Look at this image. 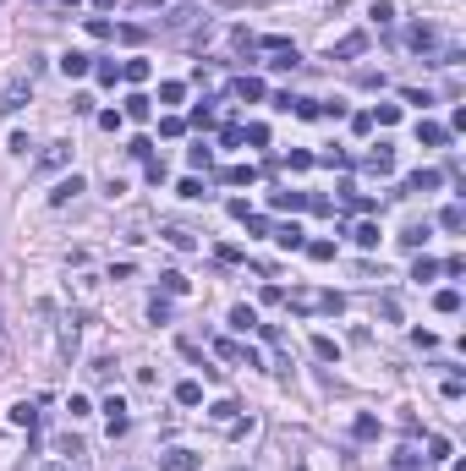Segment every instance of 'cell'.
<instances>
[{
  "instance_id": "obj_50",
  "label": "cell",
  "mask_w": 466,
  "mask_h": 471,
  "mask_svg": "<svg viewBox=\"0 0 466 471\" xmlns=\"http://www.w3.org/2000/svg\"><path fill=\"white\" fill-rule=\"evenodd\" d=\"M39 6H77V0H39Z\"/></svg>"
},
{
  "instance_id": "obj_22",
  "label": "cell",
  "mask_w": 466,
  "mask_h": 471,
  "mask_svg": "<svg viewBox=\"0 0 466 471\" xmlns=\"http://www.w3.org/2000/svg\"><path fill=\"white\" fill-rule=\"evenodd\" d=\"M351 241H357V247H379V225H373V220H362V225L351 231Z\"/></svg>"
},
{
  "instance_id": "obj_28",
  "label": "cell",
  "mask_w": 466,
  "mask_h": 471,
  "mask_svg": "<svg viewBox=\"0 0 466 471\" xmlns=\"http://www.w3.org/2000/svg\"><path fill=\"white\" fill-rule=\"evenodd\" d=\"M159 236H165L170 247H181V252H187V247H198V241H192V231H181V225H170V231H159Z\"/></svg>"
},
{
  "instance_id": "obj_44",
  "label": "cell",
  "mask_w": 466,
  "mask_h": 471,
  "mask_svg": "<svg viewBox=\"0 0 466 471\" xmlns=\"http://www.w3.org/2000/svg\"><path fill=\"white\" fill-rule=\"evenodd\" d=\"M149 318H154V323H170V302H165V296H154V302H149Z\"/></svg>"
},
{
  "instance_id": "obj_9",
  "label": "cell",
  "mask_w": 466,
  "mask_h": 471,
  "mask_svg": "<svg viewBox=\"0 0 466 471\" xmlns=\"http://www.w3.org/2000/svg\"><path fill=\"white\" fill-rule=\"evenodd\" d=\"M61 164H72V143H50L39 154V170H61Z\"/></svg>"
},
{
  "instance_id": "obj_12",
  "label": "cell",
  "mask_w": 466,
  "mask_h": 471,
  "mask_svg": "<svg viewBox=\"0 0 466 471\" xmlns=\"http://www.w3.org/2000/svg\"><path fill=\"white\" fill-rule=\"evenodd\" d=\"M121 115H127V121H149V115H154V99H143V93H132Z\"/></svg>"
},
{
  "instance_id": "obj_21",
  "label": "cell",
  "mask_w": 466,
  "mask_h": 471,
  "mask_svg": "<svg viewBox=\"0 0 466 471\" xmlns=\"http://www.w3.org/2000/svg\"><path fill=\"white\" fill-rule=\"evenodd\" d=\"M187 164H192V170H209V164H214V148H209V143H198V148H187Z\"/></svg>"
},
{
  "instance_id": "obj_24",
  "label": "cell",
  "mask_w": 466,
  "mask_h": 471,
  "mask_svg": "<svg viewBox=\"0 0 466 471\" xmlns=\"http://www.w3.org/2000/svg\"><path fill=\"white\" fill-rule=\"evenodd\" d=\"M269 203H274V209H308V192H274Z\"/></svg>"
},
{
  "instance_id": "obj_31",
  "label": "cell",
  "mask_w": 466,
  "mask_h": 471,
  "mask_svg": "<svg viewBox=\"0 0 466 471\" xmlns=\"http://www.w3.org/2000/svg\"><path fill=\"white\" fill-rule=\"evenodd\" d=\"M434 274H439V263H434V258H417V263H411V280H417V285H422V280H434Z\"/></svg>"
},
{
  "instance_id": "obj_4",
  "label": "cell",
  "mask_w": 466,
  "mask_h": 471,
  "mask_svg": "<svg viewBox=\"0 0 466 471\" xmlns=\"http://www.w3.org/2000/svg\"><path fill=\"white\" fill-rule=\"evenodd\" d=\"M406 39H411V50H417V55H422V50H439V28H434V22H417Z\"/></svg>"
},
{
  "instance_id": "obj_43",
  "label": "cell",
  "mask_w": 466,
  "mask_h": 471,
  "mask_svg": "<svg viewBox=\"0 0 466 471\" xmlns=\"http://www.w3.org/2000/svg\"><path fill=\"white\" fill-rule=\"evenodd\" d=\"M176 192H181V198H209V192H203V181H198V175H187V181H181V186H176Z\"/></svg>"
},
{
  "instance_id": "obj_14",
  "label": "cell",
  "mask_w": 466,
  "mask_h": 471,
  "mask_svg": "<svg viewBox=\"0 0 466 471\" xmlns=\"http://www.w3.org/2000/svg\"><path fill=\"white\" fill-rule=\"evenodd\" d=\"M11 427H28V433H33V427H39V405H28V400L11 405Z\"/></svg>"
},
{
  "instance_id": "obj_39",
  "label": "cell",
  "mask_w": 466,
  "mask_h": 471,
  "mask_svg": "<svg viewBox=\"0 0 466 471\" xmlns=\"http://www.w3.org/2000/svg\"><path fill=\"white\" fill-rule=\"evenodd\" d=\"M351 433H357V439H379V416H357Z\"/></svg>"
},
{
  "instance_id": "obj_8",
  "label": "cell",
  "mask_w": 466,
  "mask_h": 471,
  "mask_svg": "<svg viewBox=\"0 0 466 471\" xmlns=\"http://www.w3.org/2000/svg\"><path fill=\"white\" fill-rule=\"evenodd\" d=\"M61 72H66V77H88V72H93V55H82V50H66V55H61Z\"/></svg>"
},
{
  "instance_id": "obj_49",
  "label": "cell",
  "mask_w": 466,
  "mask_h": 471,
  "mask_svg": "<svg viewBox=\"0 0 466 471\" xmlns=\"http://www.w3.org/2000/svg\"><path fill=\"white\" fill-rule=\"evenodd\" d=\"M44 471H72V461H55V466H44ZM82 471V466H77Z\"/></svg>"
},
{
  "instance_id": "obj_32",
  "label": "cell",
  "mask_w": 466,
  "mask_h": 471,
  "mask_svg": "<svg viewBox=\"0 0 466 471\" xmlns=\"http://www.w3.org/2000/svg\"><path fill=\"white\" fill-rule=\"evenodd\" d=\"M422 461H450V439H439V433H434V439H428V455H422Z\"/></svg>"
},
{
  "instance_id": "obj_40",
  "label": "cell",
  "mask_w": 466,
  "mask_h": 471,
  "mask_svg": "<svg viewBox=\"0 0 466 471\" xmlns=\"http://www.w3.org/2000/svg\"><path fill=\"white\" fill-rule=\"evenodd\" d=\"M368 115H373L379 126H395V121H400V110H395V104H379V110H368Z\"/></svg>"
},
{
  "instance_id": "obj_20",
  "label": "cell",
  "mask_w": 466,
  "mask_h": 471,
  "mask_svg": "<svg viewBox=\"0 0 466 471\" xmlns=\"http://www.w3.org/2000/svg\"><path fill=\"white\" fill-rule=\"evenodd\" d=\"M439 225H445V231H466V209H461V203H450V209L439 214Z\"/></svg>"
},
{
  "instance_id": "obj_11",
  "label": "cell",
  "mask_w": 466,
  "mask_h": 471,
  "mask_svg": "<svg viewBox=\"0 0 466 471\" xmlns=\"http://www.w3.org/2000/svg\"><path fill=\"white\" fill-rule=\"evenodd\" d=\"M77 192H82V175H66V181H55V192H50V203H55V209H66V203H72Z\"/></svg>"
},
{
  "instance_id": "obj_18",
  "label": "cell",
  "mask_w": 466,
  "mask_h": 471,
  "mask_svg": "<svg viewBox=\"0 0 466 471\" xmlns=\"http://www.w3.org/2000/svg\"><path fill=\"white\" fill-rule=\"evenodd\" d=\"M274 241H280L286 252H302V247H308V241H302V231H297V225H280V231H274Z\"/></svg>"
},
{
  "instance_id": "obj_27",
  "label": "cell",
  "mask_w": 466,
  "mask_h": 471,
  "mask_svg": "<svg viewBox=\"0 0 466 471\" xmlns=\"http://www.w3.org/2000/svg\"><path fill=\"white\" fill-rule=\"evenodd\" d=\"M302 252H308L313 263H329V258H335V241H308Z\"/></svg>"
},
{
  "instance_id": "obj_3",
  "label": "cell",
  "mask_w": 466,
  "mask_h": 471,
  "mask_svg": "<svg viewBox=\"0 0 466 471\" xmlns=\"http://www.w3.org/2000/svg\"><path fill=\"white\" fill-rule=\"evenodd\" d=\"M198 466H203L198 450H165L159 455V471H198Z\"/></svg>"
},
{
  "instance_id": "obj_41",
  "label": "cell",
  "mask_w": 466,
  "mask_h": 471,
  "mask_svg": "<svg viewBox=\"0 0 466 471\" xmlns=\"http://www.w3.org/2000/svg\"><path fill=\"white\" fill-rule=\"evenodd\" d=\"M368 17H373V22H379V28H389V22H395V6H389V0H379V6H373V11H368Z\"/></svg>"
},
{
  "instance_id": "obj_36",
  "label": "cell",
  "mask_w": 466,
  "mask_h": 471,
  "mask_svg": "<svg viewBox=\"0 0 466 471\" xmlns=\"http://www.w3.org/2000/svg\"><path fill=\"white\" fill-rule=\"evenodd\" d=\"M88 33H93V39H115V22H104V17H88Z\"/></svg>"
},
{
  "instance_id": "obj_46",
  "label": "cell",
  "mask_w": 466,
  "mask_h": 471,
  "mask_svg": "<svg viewBox=\"0 0 466 471\" xmlns=\"http://www.w3.org/2000/svg\"><path fill=\"white\" fill-rule=\"evenodd\" d=\"M115 39H121V44H143V28H132V22H127V28H115Z\"/></svg>"
},
{
  "instance_id": "obj_13",
  "label": "cell",
  "mask_w": 466,
  "mask_h": 471,
  "mask_svg": "<svg viewBox=\"0 0 466 471\" xmlns=\"http://www.w3.org/2000/svg\"><path fill=\"white\" fill-rule=\"evenodd\" d=\"M159 291H165V296H187V274H181V269H165V274H159Z\"/></svg>"
},
{
  "instance_id": "obj_26",
  "label": "cell",
  "mask_w": 466,
  "mask_h": 471,
  "mask_svg": "<svg viewBox=\"0 0 466 471\" xmlns=\"http://www.w3.org/2000/svg\"><path fill=\"white\" fill-rule=\"evenodd\" d=\"M220 181H236V186H241V181H258V164H231Z\"/></svg>"
},
{
  "instance_id": "obj_10",
  "label": "cell",
  "mask_w": 466,
  "mask_h": 471,
  "mask_svg": "<svg viewBox=\"0 0 466 471\" xmlns=\"http://www.w3.org/2000/svg\"><path fill=\"white\" fill-rule=\"evenodd\" d=\"M439 181H445L439 170H411L406 175V192H439Z\"/></svg>"
},
{
  "instance_id": "obj_37",
  "label": "cell",
  "mask_w": 466,
  "mask_h": 471,
  "mask_svg": "<svg viewBox=\"0 0 466 471\" xmlns=\"http://www.w3.org/2000/svg\"><path fill=\"white\" fill-rule=\"evenodd\" d=\"M192 126H214V104H209V99L192 104Z\"/></svg>"
},
{
  "instance_id": "obj_2",
  "label": "cell",
  "mask_w": 466,
  "mask_h": 471,
  "mask_svg": "<svg viewBox=\"0 0 466 471\" xmlns=\"http://www.w3.org/2000/svg\"><path fill=\"white\" fill-rule=\"evenodd\" d=\"M28 93H33V72H22V77H11L0 88V115H17L22 104H28Z\"/></svg>"
},
{
  "instance_id": "obj_45",
  "label": "cell",
  "mask_w": 466,
  "mask_h": 471,
  "mask_svg": "<svg viewBox=\"0 0 466 471\" xmlns=\"http://www.w3.org/2000/svg\"><path fill=\"white\" fill-rule=\"evenodd\" d=\"M318 159H324V164H340V170L351 164V154H346V148H324V154H318Z\"/></svg>"
},
{
  "instance_id": "obj_42",
  "label": "cell",
  "mask_w": 466,
  "mask_h": 471,
  "mask_svg": "<svg viewBox=\"0 0 466 471\" xmlns=\"http://www.w3.org/2000/svg\"><path fill=\"white\" fill-rule=\"evenodd\" d=\"M159 132H165V137H181V132H187V121H181V115H165V121H159Z\"/></svg>"
},
{
  "instance_id": "obj_34",
  "label": "cell",
  "mask_w": 466,
  "mask_h": 471,
  "mask_svg": "<svg viewBox=\"0 0 466 471\" xmlns=\"http://www.w3.org/2000/svg\"><path fill=\"white\" fill-rule=\"evenodd\" d=\"M127 154H132V159H143V164H149V159H154V143H149V137H132V143H127Z\"/></svg>"
},
{
  "instance_id": "obj_51",
  "label": "cell",
  "mask_w": 466,
  "mask_h": 471,
  "mask_svg": "<svg viewBox=\"0 0 466 471\" xmlns=\"http://www.w3.org/2000/svg\"><path fill=\"white\" fill-rule=\"evenodd\" d=\"M93 6H99V11H110V6H115V0H93Z\"/></svg>"
},
{
  "instance_id": "obj_1",
  "label": "cell",
  "mask_w": 466,
  "mask_h": 471,
  "mask_svg": "<svg viewBox=\"0 0 466 471\" xmlns=\"http://www.w3.org/2000/svg\"><path fill=\"white\" fill-rule=\"evenodd\" d=\"M291 313H340L346 302L335 296V291H291V296H280Z\"/></svg>"
},
{
  "instance_id": "obj_6",
  "label": "cell",
  "mask_w": 466,
  "mask_h": 471,
  "mask_svg": "<svg viewBox=\"0 0 466 471\" xmlns=\"http://www.w3.org/2000/svg\"><path fill=\"white\" fill-rule=\"evenodd\" d=\"M417 143H428V148H445V143H450V126H439V121H417Z\"/></svg>"
},
{
  "instance_id": "obj_23",
  "label": "cell",
  "mask_w": 466,
  "mask_h": 471,
  "mask_svg": "<svg viewBox=\"0 0 466 471\" xmlns=\"http://www.w3.org/2000/svg\"><path fill=\"white\" fill-rule=\"evenodd\" d=\"M192 22H198V11H192V6H176V11L165 17V28H192Z\"/></svg>"
},
{
  "instance_id": "obj_15",
  "label": "cell",
  "mask_w": 466,
  "mask_h": 471,
  "mask_svg": "<svg viewBox=\"0 0 466 471\" xmlns=\"http://www.w3.org/2000/svg\"><path fill=\"white\" fill-rule=\"evenodd\" d=\"M231 329H236V334H252V329H258V313H252L247 302H241V307H231Z\"/></svg>"
},
{
  "instance_id": "obj_19",
  "label": "cell",
  "mask_w": 466,
  "mask_h": 471,
  "mask_svg": "<svg viewBox=\"0 0 466 471\" xmlns=\"http://www.w3.org/2000/svg\"><path fill=\"white\" fill-rule=\"evenodd\" d=\"M93 77L104 82V88H115V82H121V66H115V61H93Z\"/></svg>"
},
{
  "instance_id": "obj_17",
  "label": "cell",
  "mask_w": 466,
  "mask_h": 471,
  "mask_svg": "<svg viewBox=\"0 0 466 471\" xmlns=\"http://www.w3.org/2000/svg\"><path fill=\"white\" fill-rule=\"evenodd\" d=\"M428 236H434V225H428V220H417V225H406V231H400V247H422Z\"/></svg>"
},
{
  "instance_id": "obj_47",
  "label": "cell",
  "mask_w": 466,
  "mask_h": 471,
  "mask_svg": "<svg viewBox=\"0 0 466 471\" xmlns=\"http://www.w3.org/2000/svg\"><path fill=\"white\" fill-rule=\"evenodd\" d=\"M417 466H422V461H417L411 450H400V455H395V471H417Z\"/></svg>"
},
{
  "instance_id": "obj_29",
  "label": "cell",
  "mask_w": 466,
  "mask_h": 471,
  "mask_svg": "<svg viewBox=\"0 0 466 471\" xmlns=\"http://www.w3.org/2000/svg\"><path fill=\"white\" fill-rule=\"evenodd\" d=\"M181 93H187V82H159V104H181Z\"/></svg>"
},
{
  "instance_id": "obj_48",
  "label": "cell",
  "mask_w": 466,
  "mask_h": 471,
  "mask_svg": "<svg viewBox=\"0 0 466 471\" xmlns=\"http://www.w3.org/2000/svg\"><path fill=\"white\" fill-rule=\"evenodd\" d=\"M11 356V334H6V313H0V362Z\"/></svg>"
},
{
  "instance_id": "obj_30",
  "label": "cell",
  "mask_w": 466,
  "mask_h": 471,
  "mask_svg": "<svg viewBox=\"0 0 466 471\" xmlns=\"http://www.w3.org/2000/svg\"><path fill=\"white\" fill-rule=\"evenodd\" d=\"M241 137H247L252 148H263V143H269V126H263V121H252V126H241Z\"/></svg>"
},
{
  "instance_id": "obj_25",
  "label": "cell",
  "mask_w": 466,
  "mask_h": 471,
  "mask_svg": "<svg viewBox=\"0 0 466 471\" xmlns=\"http://www.w3.org/2000/svg\"><path fill=\"white\" fill-rule=\"evenodd\" d=\"M434 307H439V313H461V291H456V285H450V291H439V296H434Z\"/></svg>"
},
{
  "instance_id": "obj_38",
  "label": "cell",
  "mask_w": 466,
  "mask_h": 471,
  "mask_svg": "<svg viewBox=\"0 0 466 471\" xmlns=\"http://www.w3.org/2000/svg\"><path fill=\"white\" fill-rule=\"evenodd\" d=\"M313 351H318V356H324V362H335V356H340V351H335V340H329V334H313Z\"/></svg>"
},
{
  "instance_id": "obj_35",
  "label": "cell",
  "mask_w": 466,
  "mask_h": 471,
  "mask_svg": "<svg viewBox=\"0 0 466 471\" xmlns=\"http://www.w3.org/2000/svg\"><path fill=\"white\" fill-rule=\"evenodd\" d=\"M176 400H181V405H198V400H203V384H176Z\"/></svg>"
},
{
  "instance_id": "obj_52",
  "label": "cell",
  "mask_w": 466,
  "mask_h": 471,
  "mask_svg": "<svg viewBox=\"0 0 466 471\" xmlns=\"http://www.w3.org/2000/svg\"><path fill=\"white\" fill-rule=\"evenodd\" d=\"M181 6H192V0H181Z\"/></svg>"
},
{
  "instance_id": "obj_33",
  "label": "cell",
  "mask_w": 466,
  "mask_h": 471,
  "mask_svg": "<svg viewBox=\"0 0 466 471\" xmlns=\"http://www.w3.org/2000/svg\"><path fill=\"white\" fill-rule=\"evenodd\" d=\"M121 77H127V82H149V61H127Z\"/></svg>"
},
{
  "instance_id": "obj_53",
  "label": "cell",
  "mask_w": 466,
  "mask_h": 471,
  "mask_svg": "<svg viewBox=\"0 0 466 471\" xmlns=\"http://www.w3.org/2000/svg\"><path fill=\"white\" fill-rule=\"evenodd\" d=\"M297 471H302V466H297Z\"/></svg>"
},
{
  "instance_id": "obj_16",
  "label": "cell",
  "mask_w": 466,
  "mask_h": 471,
  "mask_svg": "<svg viewBox=\"0 0 466 471\" xmlns=\"http://www.w3.org/2000/svg\"><path fill=\"white\" fill-rule=\"evenodd\" d=\"M231 93L252 104V99H263V82H258V77H236V82H231Z\"/></svg>"
},
{
  "instance_id": "obj_5",
  "label": "cell",
  "mask_w": 466,
  "mask_h": 471,
  "mask_svg": "<svg viewBox=\"0 0 466 471\" xmlns=\"http://www.w3.org/2000/svg\"><path fill=\"white\" fill-rule=\"evenodd\" d=\"M368 50V33H346L335 50H329V61H351V55H362Z\"/></svg>"
},
{
  "instance_id": "obj_7",
  "label": "cell",
  "mask_w": 466,
  "mask_h": 471,
  "mask_svg": "<svg viewBox=\"0 0 466 471\" xmlns=\"http://www.w3.org/2000/svg\"><path fill=\"white\" fill-rule=\"evenodd\" d=\"M362 170H368V175H389V170H395V154H389L384 143H379L373 154H362Z\"/></svg>"
}]
</instances>
